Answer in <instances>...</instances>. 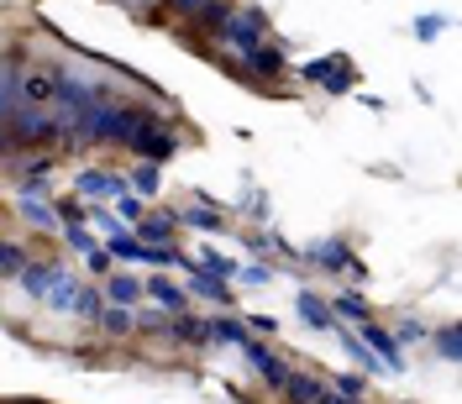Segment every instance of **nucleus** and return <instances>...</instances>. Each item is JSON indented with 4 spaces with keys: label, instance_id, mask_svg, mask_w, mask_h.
<instances>
[{
    "label": "nucleus",
    "instance_id": "obj_1",
    "mask_svg": "<svg viewBox=\"0 0 462 404\" xmlns=\"http://www.w3.org/2000/svg\"><path fill=\"white\" fill-rule=\"evenodd\" d=\"M216 37L226 42L231 53H253L263 37H268V16L263 11H226V22L216 27Z\"/></svg>",
    "mask_w": 462,
    "mask_h": 404
},
{
    "label": "nucleus",
    "instance_id": "obj_2",
    "mask_svg": "<svg viewBox=\"0 0 462 404\" xmlns=\"http://www.w3.org/2000/svg\"><path fill=\"white\" fill-rule=\"evenodd\" d=\"M357 326H363V336H357V342L374 352L378 373H404V352H400V342H394V331H389V326H378V320H357Z\"/></svg>",
    "mask_w": 462,
    "mask_h": 404
},
{
    "label": "nucleus",
    "instance_id": "obj_3",
    "mask_svg": "<svg viewBox=\"0 0 462 404\" xmlns=\"http://www.w3.org/2000/svg\"><path fill=\"white\" fill-rule=\"evenodd\" d=\"M300 79L326 85L331 95H346V89L357 85V74H352V63H346V58H316V63H305V69H300Z\"/></svg>",
    "mask_w": 462,
    "mask_h": 404
},
{
    "label": "nucleus",
    "instance_id": "obj_4",
    "mask_svg": "<svg viewBox=\"0 0 462 404\" xmlns=\"http://www.w3.org/2000/svg\"><path fill=\"white\" fill-rule=\"evenodd\" d=\"M242 357H247V368H253V373H258L263 383L273 389V394H279V383L289 378V363H284V357H279L273 346H263V342H247V346H242Z\"/></svg>",
    "mask_w": 462,
    "mask_h": 404
},
{
    "label": "nucleus",
    "instance_id": "obj_5",
    "mask_svg": "<svg viewBox=\"0 0 462 404\" xmlns=\"http://www.w3.org/2000/svg\"><path fill=\"white\" fill-rule=\"evenodd\" d=\"M132 152H143V163H169L173 152H179V137H173V132H163L158 121H147L143 132L132 137Z\"/></svg>",
    "mask_w": 462,
    "mask_h": 404
},
{
    "label": "nucleus",
    "instance_id": "obj_6",
    "mask_svg": "<svg viewBox=\"0 0 462 404\" xmlns=\"http://www.w3.org/2000/svg\"><path fill=\"white\" fill-rule=\"evenodd\" d=\"M279 399H284V404H320V399H326V383H320L316 373L289 368V378L279 383Z\"/></svg>",
    "mask_w": 462,
    "mask_h": 404
},
{
    "label": "nucleus",
    "instance_id": "obj_7",
    "mask_svg": "<svg viewBox=\"0 0 462 404\" xmlns=\"http://www.w3.org/2000/svg\"><path fill=\"white\" fill-rule=\"evenodd\" d=\"M294 310H300V320H305L310 331H331V326H337L331 305H326L320 294H310V289H300V294H294Z\"/></svg>",
    "mask_w": 462,
    "mask_h": 404
},
{
    "label": "nucleus",
    "instance_id": "obj_8",
    "mask_svg": "<svg viewBox=\"0 0 462 404\" xmlns=\"http://www.w3.org/2000/svg\"><path fill=\"white\" fill-rule=\"evenodd\" d=\"M310 262H320V268H337V273H352V279H363V262L346 252V242H320V247H310Z\"/></svg>",
    "mask_w": 462,
    "mask_h": 404
},
{
    "label": "nucleus",
    "instance_id": "obj_9",
    "mask_svg": "<svg viewBox=\"0 0 462 404\" xmlns=\"http://www.w3.org/2000/svg\"><path fill=\"white\" fill-rule=\"evenodd\" d=\"M205 342H216V346H247L253 336H247V326H242L236 316H221V320L210 316V320H205Z\"/></svg>",
    "mask_w": 462,
    "mask_h": 404
},
{
    "label": "nucleus",
    "instance_id": "obj_10",
    "mask_svg": "<svg viewBox=\"0 0 462 404\" xmlns=\"http://www.w3.org/2000/svg\"><path fill=\"white\" fill-rule=\"evenodd\" d=\"M143 294H152V305H158L163 316H184V289L173 284V279H147Z\"/></svg>",
    "mask_w": 462,
    "mask_h": 404
},
{
    "label": "nucleus",
    "instance_id": "obj_11",
    "mask_svg": "<svg viewBox=\"0 0 462 404\" xmlns=\"http://www.w3.org/2000/svg\"><path fill=\"white\" fill-rule=\"evenodd\" d=\"M173 231H179L173 216H143V221H137V242H143V247H169Z\"/></svg>",
    "mask_w": 462,
    "mask_h": 404
},
{
    "label": "nucleus",
    "instance_id": "obj_12",
    "mask_svg": "<svg viewBox=\"0 0 462 404\" xmlns=\"http://www.w3.org/2000/svg\"><path fill=\"white\" fill-rule=\"evenodd\" d=\"M137 299H143V284H137L132 273H106V305H126V310H137Z\"/></svg>",
    "mask_w": 462,
    "mask_h": 404
},
{
    "label": "nucleus",
    "instance_id": "obj_13",
    "mask_svg": "<svg viewBox=\"0 0 462 404\" xmlns=\"http://www.w3.org/2000/svg\"><path fill=\"white\" fill-rule=\"evenodd\" d=\"M69 316H79L85 326H100V316H106V294H100V289H89V284H79V289H74Z\"/></svg>",
    "mask_w": 462,
    "mask_h": 404
},
{
    "label": "nucleus",
    "instance_id": "obj_14",
    "mask_svg": "<svg viewBox=\"0 0 462 404\" xmlns=\"http://www.w3.org/2000/svg\"><path fill=\"white\" fill-rule=\"evenodd\" d=\"M79 195H111V200H121L126 195V179H116L106 169H85L79 173Z\"/></svg>",
    "mask_w": 462,
    "mask_h": 404
},
{
    "label": "nucleus",
    "instance_id": "obj_15",
    "mask_svg": "<svg viewBox=\"0 0 462 404\" xmlns=\"http://www.w3.org/2000/svg\"><path fill=\"white\" fill-rule=\"evenodd\" d=\"M242 63H247L253 74H263V79H279V74H284V53L268 48V42H258L253 53H242Z\"/></svg>",
    "mask_w": 462,
    "mask_h": 404
},
{
    "label": "nucleus",
    "instance_id": "obj_16",
    "mask_svg": "<svg viewBox=\"0 0 462 404\" xmlns=\"http://www.w3.org/2000/svg\"><path fill=\"white\" fill-rule=\"evenodd\" d=\"M16 279H22V294H32V299H48V289H53L58 268H48V262H27Z\"/></svg>",
    "mask_w": 462,
    "mask_h": 404
},
{
    "label": "nucleus",
    "instance_id": "obj_17",
    "mask_svg": "<svg viewBox=\"0 0 462 404\" xmlns=\"http://www.w3.org/2000/svg\"><path fill=\"white\" fill-rule=\"evenodd\" d=\"M163 331H169L173 342H184V346H200L205 342V320L200 316H169V320H163Z\"/></svg>",
    "mask_w": 462,
    "mask_h": 404
},
{
    "label": "nucleus",
    "instance_id": "obj_18",
    "mask_svg": "<svg viewBox=\"0 0 462 404\" xmlns=\"http://www.w3.org/2000/svg\"><path fill=\"white\" fill-rule=\"evenodd\" d=\"M74 289H79V279H74L69 268H58L53 289H48V310H58V316H69V305H74Z\"/></svg>",
    "mask_w": 462,
    "mask_h": 404
},
{
    "label": "nucleus",
    "instance_id": "obj_19",
    "mask_svg": "<svg viewBox=\"0 0 462 404\" xmlns=\"http://www.w3.org/2000/svg\"><path fill=\"white\" fill-rule=\"evenodd\" d=\"M22 216H27L32 226H53V221H58V210H53V205H42V200H37V184H27V189H22Z\"/></svg>",
    "mask_w": 462,
    "mask_h": 404
},
{
    "label": "nucleus",
    "instance_id": "obj_20",
    "mask_svg": "<svg viewBox=\"0 0 462 404\" xmlns=\"http://www.w3.org/2000/svg\"><path fill=\"white\" fill-rule=\"evenodd\" d=\"M100 331H106V336H126V331H137V310H126V305H106Z\"/></svg>",
    "mask_w": 462,
    "mask_h": 404
},
{
    "label": "nucleus",
    "instance_id": "obj_21",
    "mask_svg": "<svg viewBox=\"0 0 462 404\" xmlns=\"http://www.w3.org/2000/svg\"><path fill=\"white\" fill-rule=\"evenodd\" d=\"M189 273H195V284H189L195 294H205V299H216V305H226V299H231V289L221 284V279H210V273H205L200 262H189Z\"/></svg>",
    "mask_w": 462,
    "mask_h": 404
},
{
    "label": "nucleus",
    "instance_id": "obj_22",
    "mask_svg": "<svg viewBox=\"0 0 462 404\" xmlns=\"http://www.w3.org/2000/svg\"><path fill=\"white\" fill-rule=\"evenodd\" d=\"M326 305H331V316L368 320V299H363V294H352V289H346V294H337V299H326Z\"/></svg>",
    "mask_w": 462,
    "mask_h": 404
},
{
    "label": "nucleus",
    "instance_id": "obj_23",
    "mask_svg": "<svg viewBox=\"0 0 462 404\" xmlns=\"http://www.w3.org/2000/svg\"><path fill=\"white\" fill-rule=\"evenodd\" d=\"M158 184H163L158 163H137V169H132V184H126V189H137V195H158Z\"/></svg>",
    "mask_w": 462,
    "mask_h": 404
},
{
    "label": "nucleus",
    "instance_id": "obj_24",
    "mask_svg": "<svg viewBox=\"0 0 462 404\" xmlns=\"http://www.w3.org/2000/svg\"><path fill=\"white\" fill-rule=\"evenodd\" d=\"M22 268H27V252H22L16 242H5V236H0V273H5V279H16Z\"/></svg>",
    "mask_w": 462,
    "mask_h": 404
},
{
    "label": "nucleus",
    "instance_id": "obj_25",
    "mask_svg": "<svg viewBox=\"0 0 462 404\" xmlns=\"http://www.w3.org/2000/svg\"><path fill=\"white\" fill-rule=\"evenodd\" d=\"M426 342H436V352H441V357H447V363H457V326H441V331H431V336H426Z\"/></svg>",
    "mask_w": 462,
    "mask_h": 404
},
{
    "label": "nucleus",
    "instance_id": "obj_26",
    "mask_svg": "<svg viewBox=\"0 0 462 404\" xmlns=\"http://www.w3.org/2000/svg\"><path fill=\"white\" fill-rule=\"evenodd\" d=\"M342 352H346V357H352V363H363V368H368V373H378L374 352H368V346L357 342V336H346V331H342Z\"/></svg>",
    "mask_w": 462,
    "mask_h": 404
},
{
    "label": "nucleus",
    "instance_id": "obj_27",
    "mask_svg": "<svg viewBox=\"0 0 462 404\" xmlns=\"http://www.w3.org/2000/svg\"><path fill=\"white\" fill-rule=\"evenodd\" d=\"M173 221H189V226H200V231H216V226H221V216H216V210H205V205L184 210V216H173Z\"/></svg>",
    "mask_w": 462,
    "mask_h": 404
},
{
    "label": "nucleus",
    "instance_id": "obj_28",
    "mask_svg": "<svg viewBox=\"0 0 462 404\" xmlns=\"http://www.w3.org/2000/svg\"><path fill=\"white\" fill-rule=\"evenodd\" d=\"M116 210H121V221H132V226H137V221H143V200H137V195H132V189H126V195H121V200H116Z\"/></svg>",
    "mask_w": 462,
    "mask_h": 404
},
{
    "label": "nucleus",
    "instance_id": "obj_29",
    "mask_svg": "<svg viewBox=\"0 0 462 404\" xmlns=\"http://www.w3.org/2000/svg\"><path fill=\"white\" fill-rule=\"evenodd\" d=\"M69 247H74V252H95V236H89L85 226H69Z\"/></svg>",
    "mask_w": 462,
    "mask_h": 404
},
{
    "label": "nucleus",
    "instance_id": "obj_30",
    "mask_svg": "<svg viewBox=\"0 0 462 404\" xmlns=\"http://www.w3.org/2000/svg\"><path fill=\"white\" fill-rule=\"evenodd\" d=\"M426 336H431V331H426V326H415V320H404L400 331H394V342H426Z\"/></svg>",
    "mask_w": 462,
    "mask_h": 404
},
{
    "label": "nucleus",
    "instance_id": "obj_31",
    "mask_svg": "<svg viewBox=\"0 0 462 404\" xmlns=\"http://www.w3.org/2000/svg\"><path fill=\"white\" fill-rule=\"evenodd\" d=\"M53 210H58V216H63V221H74V226L85 221V205H79V200H58Z\"/></svg>",
    "mask_w": 462,
    "mask_h": 404
},
{
    "label": "nucleus",
    "instance_id": "obj_32",
    "mask_svg": "<svg viewBox=\"0 0 462 404\" xmlns=\"http://www.w3.org/2000/svg\"><path fill=\"white\" fill-rule=\"evenodd\" d=\"M268 279H273V273H268L263 262H253V268H242V284H268Z\"/></svg>",
    "mask_w": 462,
    "mask_h": 404
},
{
    "label": "nucleus",
    "instance_id": "obj_33",
    "mask_svg": "<svg viewBox=\"0 0 462 404\" xmlns=\"http://www.w3.org/2000/svg\"><path fill=\"white\" fill-rule=\"evenodd\" d=\"M85 258H89L95 273H111V252H106V247H95V252H85Z\"/></svg>",
    "mask_w": 462,
    "mask_h": 404
},
{
    "label": "nucleus",
    "instance_id": "obj_34",
    "mask_svg": "<svg viewBox=\"0 0 462 404\" xmlns=\"http://www.w3.org/2000/svg\"><path fill=\"white\" fill-rule=\"evenodd\" d=\"M242 326H247V331H263V336H268V331H273L279 320H273V316H253V320H242Z\"/></svg>",
    "mask_w": 462,
    "mask_h": 404
},
{
    "label": "nucleus",
    "instance_id": "obj_35",
    "mask_svg": "<svg viewBox=\"0 0 462 404\" xmlns=\"http://www.w3.org/2000/svg\"><path fill=\"white\" fill-rule=\"evenodd\" d=\"M415 32H420V37H436V32H441V16H426V22H420Z\"/></svg>",
    "mask_w": 462,
    "mask_h": 404
},
{
    "label": "nucleus",
    "instance_id": "obj_36",
    "mask_svg": "<svg viewBox=\"0 0 462 404\" xmlns=\"http://www.w3.org/2000/svg\"><path fill=\"white\" fill-rule=\"evenodd\" d=\"M320 404H357V399H346V394H337V389H326V399Z\"/></svg>",
    "mask_w": 462,
    "mask_h": 404
},
{
    "label": "nucleus",
    "instance_id": "obj_37",
    "mask_svg": "<svg viewBox=\"0 0 462 404\" xmlns=\"http://www.w3.org/2000/svg\"><path fill=\"white\" fill-rule=\"evenodd\" d=\"M179 11H205V0H173Z\"/></svg>",
    "mask_w": 462,
    "mask_h": 404
}]
</instances>
